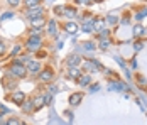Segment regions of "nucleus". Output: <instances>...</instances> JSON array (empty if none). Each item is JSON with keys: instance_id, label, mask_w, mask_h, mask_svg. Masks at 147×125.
<instances>
[{"instance_id": "nucleus-17", "label": "nucleus", "mask_w": 147, "mask_h": 125, "mask_svg": "<svg viewBox=\"0 0 147 125\" xmlns=\"http://www.w3.org/2000/svg\"><path fill=\"white\" fill-rule=\"evenodd\" d=\"M78 12H76V9L74 7H66V10H64V17H76Z\"/></svg>"}, {"instance_id": "nucleus-11", "label": "nucleus", "mask_w": 147, "mask_h": 125, "mask_svg": "<svg viewBox=\"0 0 147 125\" xmlns=\"http://www.w3.org/2000/svg\"><path fill=\"white\" fill-rule=\"evenodd\" d=\"M47 34H49V36H56V34H58V24H56L54 19L47 20Z\"/></svg>"}, {"instance_id": "nucleus-36", "label": "nucleus", "mask_w": 147, "mask_h": 125, "mask_svg": "<svg viewBox=\"0 0 147 125\" xmlns=\"http://www.w3.org/2000/svg\"><path fill=\"white\" fill-rule=\"evenodd\" d=\"M134 47H135V51H140V49H142V44H140V42H137V46H134Z\"/></svg>"}, {"instance_id": "nucleus-19", "label": "nucleus", "mask_w": 147, "mask_h": 125, "mask_svg": "<svg viewBox=\"0 0 147 125\" xmlns=\"http://www.w3.org/2000/svg\"><path fill=\"white\" fill-rule=\"evenodd\" d=\"M81 47L86 49V51H93V49H95V44L90 42V41H86V42H81Z\"/></svg>"}, {"instance_id": "nucleus-10", "label": "nucleus", "mask_w": 147, "mask_h": 125, "mask_svg": "<svg viewBox=\"0 0 147 125\" xmlns=\"http://www.w3.org/2000/svg\"><path fill=\"white\" fill-rule=\"evenodd\" d=\"M47 24L44 19V15H41V17H36V19H32L30 20V26H32V29H42Z\"/></svg>"}, {"instance_id": "nucleus-6", "label": "nucleus", "mask_w": 147, "mask_h": 125, "mask_svg": "<svg viewBox=\"0 0 147 125\" xmlns=\"http://www.w3.org/2000/svg\"><path fill=\"white\" fill-rule=\"evenodd\" d=\"M53 78H54V71L51 70V68L41 70V73H39V80H41L42 83H49V81H51Z\"/></svg>"}, {"instance_id": "nucleus-12", "label": "nucleus", "mask_w": 147, "mask_h": 125, "mask_svg": "<svg viewBox=\"0 0 147 125\" xmlns=\"http://www.w3.org/2000/svg\"><path fill=\"white\" fill-rule=\"evenodd\" d=\"M76 81H78V84H80V86H88V84L91 83V76H90L88 73H83V74H81Z\"/></svg>"}, {"instance_id": "nucleus-7", "label": "nucleus", "mask_w": 147, "mask_h": 125, "mask_svg": "<svg viewBox=\"0 0 147 125\" xmlns=\"http://www.w3.org/2000/svg\"><path fill=\"white\" fill-rule=\"evenodd\" d=\"M2 83H3V88H5V91H12V90H15V86H17V83H15V80L9 74V76H3V80H2Z\"/></svg>"}, {"instance_id": "nucleus-25", "label": "nucleus", "mask_w": 147, "mask_h": 125, "mask_svg": "<svg viewBox=\"0 0 147 125\" xmlns=\"http://www.w3.org/2000/svg\"><path fill=\"white\" fill-rule=\"evenodd\" d=\"M140 34H144V29L140 27V26H135L134 27V36H140Z\"/></svg>"}, {"instance_id": "nucleus-3", "label": "nucleus", "mask_w": 147, "mask_h": 125, "mask_svg": "<svg viewBox=\"0 0 147 125\" xmlns=\"http://www.w3.org/2000/svg\"><path fill=\"white\" fill-rule=\"evenodd\" d=\"M41 15H44V7L42 5H37V7H32V9H26V17L29 20L36 19V17H41Z\"/></svg>"}, {"instance_id": "nucleus-9", "label": "nucleus", "mask_w": 147, "mask_h": 125, "mask_svg": "<svg viewBox=\"0 0 147 125\" xmlns=\"http://www.w3.org/2000/svg\"><path fill=\"white\" fill-rule=\"evenodd\" d=\"M66 64H68V68H78V66L81 64V57H80L78 54H71L69 57H68Z\"/></svg>"}, {"instance_id": "nucleus-1", "label": "nucleus", "mask_w": 147, "mask_h": 125, "mask_svg": "<svg viewBox=\"0 0 147 125\" xmlns=\"http://www.w3.org/2000/svg\"><path fill=\"white\" fill-rule=\"evenodd\" d=\"M12 78H26L27 76V70H26V66L24 64H20V63H14L12 66H10V73H9Z\"/></svg>"}, {"instance_id": "nucleus-20", "label": "nucleus", "mask_w": 147, "mask_h": 125, "mask_svg": "<svg viewBox=\"0 0 147 125\" xmlns=\"http://www.w3.org/2000/svg\"><path fill=\"white\" fill-rule=\"evenodd\" d=\"M64 10H66V5H58V7H54V14L56 15H64Z\"/></svg>"}, {"instance_id": "nucleus-15", "label": "nucleus", "mask_w": 147, "mask_h": 125, "mask_svg": "<svg viewBox=\"0 0 147 125\" xmlns=\"http://www.w3.org/2000/svg\"><path fill=\"white\" fill-rule=\"evenodd\" d=\"M64 29H66V32H68V34H76V32H78V24H76V22H66V24H64Z\"/></svg>"}, {"instance_id": "nucleus-37", "label": "nucleus", "mask_w": 147, "mask_h": 125, "mask_svg": "<svg viewBox=\"0 0 147 125\" xmlns=\"http://www.w3.org/2000/svg\"><path fill=\"white\" fill-rule=\"evenodd\" d=\"M0 124H2V113H0Z\"/></svg>"}, {"instance_id": "nucleus-32", "label": "nucleus", "mask_w": 147, "mask_h": 125, "mask_svg": "<svg viewBox=\"0 0 147 125\" xmlns=\"http://www.w3.org/2000/svg\"><path fill=\"white\" fill-rule=\"evenodd\" d=\"M56 91H58V88H56L54 84H51V86H49V93L53 95V93H56Z\"/></svg>"}, {"instance_id": "nucleus-28", "label": "nucleus", "mask_w": 147, "mask_h": 125, "mask_svg": "<svg viewBox=\"0 0 147 125\" xmlns=\"http://www.w3.org/2000/svg\"><path fill=\"white\" fill-rule=\"evenodd\" d=\"M7 125H22V122H20L19 118H10V120L7 122Z\"/></svg>"}, {"instance_id": "nucleus-13", "label": "nucleus", "mask_w": 147, "mask_h": 125, "mask_svg": "<svg viewBox=\"0 0 147 125\" xmlns=\"http://www.w3.org/2000/svg\"><path fill=\"white\" fill-rule=\"evenodd\" d=\"M32 107H34V110H39V108H42L44 107V95L41 97H36V98H32Z\"/></svg>"}, {"instance_id": "nucleus-29", "label": "nucleus", "mask_w": 147, "mask_h": 125, "mask_svg": "<svg viewBox=\"0 0 147 125\" xmlns=\"http://www.w3.org/2000/svg\"><path fill=\"white\" fill-rule=\"evenodd\" d=\"M107 36H110V30H108V29L100 30V37H102V39H107Z\"/></svg>"}, {"instance_id": "nucleus-22", "label": "nucleus", "mask_w": 147, "mask_h": 125, "mask_svg": "<svg viewBox=\"0 0 147 125\" xmlns=\"http://www.w3.org/2000/svg\"><path fill=\"white\" fill-rule=\"evenodd\" d=\"M108 47H110V41H108V39H102V41H100V49H102V51H107Z\"/></svg>"}, {"instance_id": "nucleus-16", "label": "nucleus", "mask_w": 147, "mask_h": 125, "mask_svg": "<svg viewBox=\"0 0 147 125\" xmlns=\"http://www.w3.org/2000/svg\"><path fill=\"white\" fill-rule=\"evenodd\" d=\"M81 74H83V71L80 70V68H69L68 78H71V80H78V78H80Z\"/></svg>"}, {"instance_id": "nucleus-30", "label": "nucleus", "mask_w": 147, "mask_h": 125, "mask_svg": "<svg viewBox=\"0 0 147 125\" xmlns=\"http://www.w3.org/2000/svg\"><path fill=\"white\" fill-rule=\"evenodd\" d=\"M19 53H20V46H15L14 49H12V53H10V54H12V57H14V56H17Z\"/></svg>"}, {"instance_id": "nucleus-38", "label": "nucleus", "mask_w": 147, "mask_h": 125, "mask_svg": "<svg viewBox=\"0 0 147 125\" xmlns=\"http://www.w3.org/2000/svg\"><path fill=\"white\" fill-rule=\"evenodd\" d=\"M93 2H102V0H93Z\"/></svg>"}, {"instance_id": "nucleus-2", "label": "nucleus", "mask_w": 147, "mask_h": 125, "mask_svg": "<svg viewBox=\"0 0 147 125\" xmlns=\"http://www.w3.org/2000/svg\"><path fill=\"white\" fill-rule=\"evenodd\" d=\"M41 46H42V39H41V36H37V37H29L27 42H26V47H27V51H30V53L39 51Z\"/></svg>"}, {"instance_id": "nucleus-8", "label": "nucleus", "mask_w": 147, "mask_h": 125, "mask_svg": "<svg viewBox=\"0 0 147 125\" xmlns=\"http://www.w3.org/2000/svg\"><path fill=\"white\" fill-rule=\"evenodd\" d=\"M10 101H14L15 105H22L24 101H26V93H22V91H14L10 98H9Z\"/></svg>"}, {"instance_id": "nucleus-34", "label": "nucleus", "mask_w": 147, "mask_h": 125, "mask_svg": "<svg viewBox=\"0 0 147 125\" xmlns=\"http://www.w3.org/2000/svg\"><path fill=\"white\" fill-rule=\"evenodd\" d=\"M10 17H12V14H10V12H7V14H3V15H2L0 19H2V20H5V19H10Z\"/></svg>"}, {"instance_id": "nucleus-24", "label": "nucleus", "mask_w": 147, "mask_h": 125, "mask_svg": "<svg viewBox=\"0 0 147 125\" xmlns=\"http://www.w3.org/2000/svg\"><path fill=\"white\" fill-rule=\"evenodd\" d=\"M81 30L83 32H93V24H81Z\"/></svg>"}, {"instance_id": "nucleus-35", "label": "nucleus", "mask_w": 147, "mask_h": 125, "mask_svg": "<svg viewBox=\"0 0 147 125\" xmlns=\"http://www.w3.org/2000/svg\"><path fill=\"white\" fill-rule=\"evenodd\" d=\"M100 90V86L98 84H93V86H90V91H98Z\"/></svg>"}, {"instance_id": "nucleus-33", "label": "nucleus", "mask_w": 147, "mask_h": 125, "mask_svg": "<svg viewBox=\"0 0 147 125\" xmlns=\"http://www.w3.org/2000/svg\"><path fill=\"white\" fill-rule=\"evenodd\" d=\"M3 53H5V44H3V42L0 41V56L3 54Z\"/></svg>"}, {"instance_id": "nucleus-26", "label": "nucleus", "mask_w": 147, "mask_h": 125, "mask_svg": "<svg viewBox=\"0 0 147 125\" xmlns=\"http://www.w3.org/2000/svg\"><path fill=\"white\" fill-rule=\"evenodd\" d=\"M118 19L115 17V15H110V17H107V24H117Z\"/></svg>"}, {"instance_id": "nucleus-31", "label": "nucleus", "mask_w": 147, "mask_h": 125, "mask_svg": "<svg viewBox=\"0 0 147 125\" xmlns=\"http://www.w3.org/2000/svg\"><path fill=\"white\" fill-rule=\"evenodd\" d=\"M53 101V97L51 95H44V105H49Z\"/></svg>"}, {"instance_id": "nucleus-5", "label": "nucleus", "mask_w": 147, "mask_h": 125, "mask_svg": "<svg viewBox=\"0 0 147 125\" xmlns=\"http://www.w3.org/2000/svg\"><path fill=\"white\" fill-rule=\"evenodd\" d=\"M26 70L29 71L30 74H39L42 68H41V63H39V61H32V59H30L29 63L26 64Z\"/></svg>"}, {"instance_id": "nucleus-27", "label": "nucleus", "mask_w": 147, "mask_h": 125, "mask_svg": "<svg viewBox=\"0 0 147 125\" xmlns=\"http://www.w3.org/2000/svg\"><path fill=\"white\" fill-rule=\"evenodd\" d=\"M20 2H22V0H7V3H9L10 7H19Z\"/></svg>"}, {"instance_id": "nucleus-4", "label": "nucleus", "mask_w": 147, "mask_h": 125, "mask_svg": "<svg viewBox=\"0 0 147 125\" xmlns=\"http://www.w3.org/2000/svg\"><path fill=\"white\" fill-rule=\"evenodd\" d=\"M96 68H102L98 61H90V59H86V61H83V63H81V71L93 73V71L96 70Z\"/></svg>"}, {"instance_id": "nucleus-14", "label": "nucleus", "mask_w": 147, "mask_h": 125, "mask_svg": "<svg viewBox=\"0 0 147 125\" xmlns=\"http://www.w3.org/2000/svg\"><path fill=\"white\" fill-rule=\"evenodd\" d=\"M81 98H83L81 93H73V95L69 97V105H71V107H78V105L81 103Z\"/></svg>"}, {"instance_id": "nucleus-21", "label": "nucleus", "mask_w": 147, "mask_h": 125, "mask_svg": "<svg viewBox=\"0 0 147 125\" xmlns=\"http://www.w3.org/2000/svg\"><path fill=\"white\" fill-rule=\"evenodd\" d=\"M103 26H105L103 20H95V24H93V30H103Z\"/></svg>"}, {"instance_id": "nucleus-18", "label": "nucleus", "mask_w": 147, "mask_h": 125, "mask_svg": "<svg viewBox=\"0 0 147 125\" xmlns=\"http://www.w3.org/2000/svg\"><path fill=\"white\" fill-rule=\"evenodd\" d=\"M20 107H22V110H24V111H30V110H34V107H32V100H29L27 103L24 101V103H22Z\"/></svg>"}, {"instance_id": "nucleus-23", "label": "nucleus", "mask_w": 147, "mask_h": 125, "mask_svg": "<svg viewBox=\"0 0 147 125\" xmlns=\"http://www.w3.org/2000/svg\"><path fill=\"white\" fill-rule=\"evenodd\" d=\"M39 5V0H26V7L32 9V7H37Z\"/></svg>"}]
</instances>
